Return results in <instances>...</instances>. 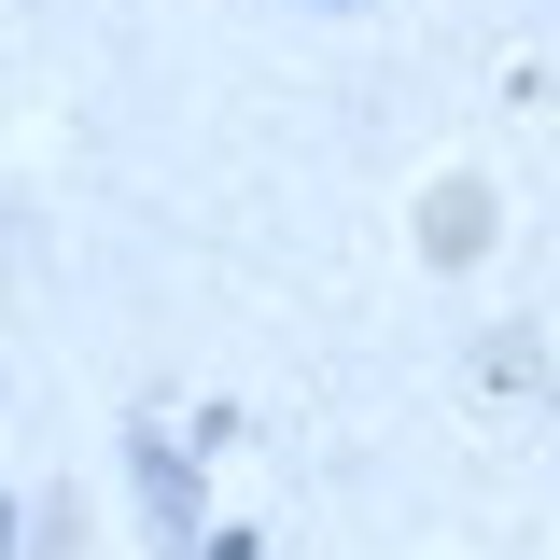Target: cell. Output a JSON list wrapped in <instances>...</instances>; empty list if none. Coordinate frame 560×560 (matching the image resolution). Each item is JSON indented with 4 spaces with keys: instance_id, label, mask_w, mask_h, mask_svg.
I'll list each match as a JSON object with an SVG mask.
<instances>
[{
    "instance_id": "1",
    "label": "cell",
    "mask_w": 560,
    "mask_h": 560,
    "mask_svg": "<svg viewBox=\"0 0 560 560\" xmlns=\"http://www.w3.org/2000/svg\"><path fill=\"white\" fill-rule=\"evenodd\" d=\"M420 238H434V253H477V238H490V210H477V183H448V197L420 210Z\"/></svg>"
}]
</instances>
